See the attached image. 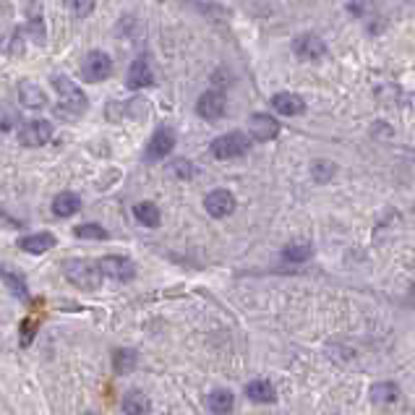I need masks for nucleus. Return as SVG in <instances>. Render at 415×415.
Segmentation results:
<instances>
[{
	"instance_id": "21",
	"label": "nucleus",
	"mask_w": 415,
	"mask_h": 415,
	"mask_svg": "<svg viewBox=\"0 0 415 415\" xmlns=\"http://www.w3.org/2000/svg\"><path fill=\"white\" fill-rule=\"evenodd\" d=\"M120 410H123V413H131V415H144L152 410V405H149L146 394H142V392H128V394L123 397Z\"/></svg>"
},
{
	"instance_id": "24",
	"label": "nucleus",
	"mask_w": 415,
	"mask_h": 415,
	"mask_svg": "<svg viewBox=\"0 0 415 415\" xmlns=\"http://www.w3.org/2000/svg\"><path fill=\"white\" fill-rule=\"evenodd\" d=\"M76 238H89V240H107V230L105 227H99V225H79L76 230Z\"/></svg>"
},
{
	"instance_id": "20",
	"label": "nucleus",
	"mask_w": 415,
	"mask_h": 415,
	"mask_svg": "<svg viewBox=\"0 0 415 415\" xmlns=\"http://www.w3.org/2000/svg\"><path fill=\"white\" fill-rule=\"evenodd\" d=\"M133 217H136L139 225H144V227H157L162 222V214L157 209V204H152V202L136 204V206H133Z\"/></svg>"
},
{
	"instance_id": "4",
	"label": "nucleus",
	"mask_w": 415,
	"mask_h": 415,
	"mask_svg": "<svg viewBox=\"0 0 415 415\" xmlns=\"http://www.w3.org/2000/svg\"><path fill=\"white\" fill-rule=\"evenodd\" d=\"M113 73V58L102 52V50H92L81 63V76L84 81L97 84V81H105L107 76Z\"/></svg>"
},
{
	"instance_id": "9",
	"label": "nucleus",
	"mask_w": 415,
	"mask_h": 415,
	"mask_svg": "<svg viewBox=\"0 0 415 415\" xmlns=\"http://www.w3.org/2000/svg\"><path fill=\"white\" fill-rule=\"evenodd\" d=\"M293 52H296L300 60H319L327 55V45H324V39L316 35H300L296 37V42H293Z\"/></svg>"
},
{
	"instance_id": "3",
	"label": "nucleus",
	"mask_w": 415,
	"mask_h": 415,
	"mask_svg": "<svg viewBox=\"0 0 415 415\" xmlns=\"http://www.w3.org/2000/svg\"><path fill=\"white\" fill-rule=\"evenodd\" d=\"M251 149V136L243 131H230L225 136H217L212 142V155L217 160H235Z\"/></svg>"
},
{
	"instance_id": "25",
	"label": "nucleus",
	"mask_w": 415,
	"mask_h": 415,
	"mask_svg": "<svg viewBox=\"0 0 415 415\" xmlns=\"http://www.w3.org/2000/svg\"><path fill=\"white\" fill-rule=\"evenodd\" d=\"M3 280H6V285L16 293V298H26V285H24V280H21V277H16L13 272L6 269V272H3Z\"/></svg>"
},
{
	"instance_id": "12",
	"label": "nucleus",
	"mask_w": 415,
	"mask_h": 415,
	"mask_svg": "<svg viewBox=\"0 0 415 415\" xmlns=\"http://www.w3.org/2000/svg\"><path fill=\"white\" fill-rule=\"evenodd\" d=\"M126 84H128V89H146V86H152L155 84V71H152V66H149V60L146 58H136L133 63H131L128 68V79H126Z\"/></svg>"
},
{
	"instance_id": "2",
	"label": "nucleus",
	"mask_w": 415,
	"mask_h": 415,
	"mask_svg": "<svg viewBox=\"0 0 415 415\" xmlns=\"http://www.w3.org/2000/svg\"><path fill=\"white\" fill-rule=\"evenodd\" d=\"M63 274L73 287L79 290H97L102 285V267L89 259H68L63 261Z\"/></svg>"
},
{
	"instance_id": "29",
	"label": "nucleus",
	"mask_w": 415,
	"mask_h": 415,
	"mask_svg": "<svg viewBox=\"0 0 415 415\" xmlns=\"http://www.w3.org/2000/svg\"><path fill=\"white\" fill-rule=\"evenodd\" d=\"M170 170H175V175H178V178H191V175H193V173H191L189 162H175V165L170 167Z\"/></svg>"
},
{
	"instance_id": "27",
	"label": "nucleus",
	"mask_w": 415,
	"mask_h": 415,
	"mask_svg": "<svg viewBox=\"0 0 415 415\" xmlns=\"http://www.w3.org/2000/svg\"><path fill=\"white\" fill-rule=\"evenodd\" d=\"M311 175H313L316 180H329L334 175V165L332 162H313Z\"/></svg>"
},
{
	"instance_id": "5",
	"label": "nucleus",
	"mask_w": 415,
	"mask_h": 415,
	"mask_svg": "<svg viewBox=\"0 0 415 415\" xmlns=\"http://www.w3.org/2000/svg\"><path fill=\"white\" fill-rule=\"evenodd\" d=\"M173 149H175V131L162 126V128L155 131V136L146 144L144 160H146V162H160V160H165Z\"/></svg>"
},
{
	"instance_id": "17",
	"label": "nucleus",
	"mask_w": 415,
	"mask_h": 415,
	"mask_svg": "<svg viewBox=\"0 0 415 415\" xmlns=\"http://www.w3.org/2000/svg\"><path fill=\"white\" fill-rule=\"evenodd\" d=\"M246 394L253 403H274L277 400V392L267 379H253L251 384H246Z\"/></svg>"
},
{
	"instance_id": "15",
	"label": "nucleus",
	"mask_w": 415,
	"mask_h": 415,
	"mask_svg": "<svg viewBox=\"0 0 415 415\" xmlns=\"http://www.w3.org/2000/svg\"><path fill=\"white\" fill-rule=\"evenodd\" d=\"M55 235L52 233H35V235H26L19 240V246H21V251H26V253H45V251L55 249Z\"/></svg>"
},
{
	"instance_id": "30",
	"label": "nucleus",
	"mask_w": 415,
	"mask_h": 415,
	"mask_svg": "<svg viewBox=\"0 0 415 415\" xmlns=\"http://www.w3.org/2000/svg\"><path fill=\"white\" fill-rule=\"evenodd\" d=\"M21 332H24V345L32 342V337H35V321L26 319L24 324H21Z\"/></svg>"
},
{
	"instance_id": "6",
	"label": "nucleus",
	"mask_w": 415,
	"mask_h": 415,
	"mask_svg": "<svg viewBox=\"0 0 415 415\" xmlns=\"http://www.w3.org/2000/svg\"><path fill=\"white\" fill-rule=\"evenodd\" d=\"M52 139V123L50 120H29L19 128V142L24 146H42Z\"/></svg>"
},
{
	"instance_id": "23",
	"label": "nucleus",
	"mask_w": 415,
	"mask_h": 415,
	"mask_svg": "<svg viewBox=\"0 0 415 415\" xmlns=\"http://www.w3.org/2000/svg\"><path fill=\"white\" fill-rule=\"evenodd\" d=\"M68 6V11L76 16V19H86L89 13L95 11V3L97 0H63Z\"/></svg>"
},
{
	"instance_id": "1",
	"label": "nucleus",
	"mask_w": 415,
	"mask_h": 415,
	"mask_svg": "<svg viewBox=\"0 0 415 415\" xmlns=\"http://www.w3.org/2000/svg\"><path fill=\"white\" fill-rule=\"evenodd\" d=\"M52 86L58 92V105H55V115L60 120H79L89 107V99L81 89L68 79V76H52Z\"/></svg>"
},
{
	"instance_id": "10",
	"label": "nucleus",
	"mask_w": 415,
	"mask_h": 415,
	"mask_svg": "<svg viewBox=\"0 0 415 415\" xmlns=\"http://www.w3.org/2000/svg\"><path fill=\"white\" fill-rule=\"evenodd\" d=\"M225 97L222 92H217V89H209V92H204L199 97V102H196V113L202 115L204 120H217L225 115Z\"/></svg>"
},
{
	"instance_id": "8",
	"label": "nucleus",
	"mask_w": 415,
	"mask_h": 415,
	"mask_svg": "<svg viewBox=\"0 0 415 415\" xmlns=\"http://www.w3.org/2000/svg\"><path fill=\"white\" fill-rule=\"evenodd\" d=\"M99 267H102L105 277L118 280V282H131V280L136 277V267H133V261L123 259V256H105V259L99 261Z\"/></svg>"
},
{
	"instance_id": "13",
	"label": "nucleus",
	"mask_w": 415,
	"mask_h": 415,
	"mask_svg": "<svg viewBox=\"0 0 415 415\" xmlns=\"http://www.w3.org/2000/svg\"><path fill=\"white\" fill-rule=\"evenodd\" d=\"M272 107L280 113V115H303L306 113V99L300 95H293V92H280V95L272 97Z\"/></svg>"
},
{
	"instance_id": "31",
	"label": "nucleus",
	"mask_w": 415,
	"mask_h": 415,
	"mask_svg": "<svg viewBox=\"0 0 415 415\" xmlns=\"http://www.w3.org/2000/svg\"><path fill=\"white\" fill-rule=\"evenodd\" d=\"M413 300H415V287H413Z\"/></svg>"
},
{
	"instance_id": "26",
	"label": "nucleus",
	"mask_w": 415,
	"mask_h": 415,
	"mask_svg": "<svg viewBox=\"0 0 415 415\" xmlns=\"http://www.w3.org/2000/svg\"><path fill=\"white\" fill-rule=\"evenodd\" d=\"M282 256L287 261H306L311 256V246H287Z\"/></svg>"
},
{
	"instance_id": "18",
	"label": "nucleus",
	"mask_w": 415,
	"mask_h": 415,
	"mask_svg": "<svg viewBox=\"0 0 415 415\" xmlns=\"http://www.w3.org/2000/svg\"><path fill=\"white\" fill-rule=\"evenodd\" d=\"M139 363V356H136V350H131V347H118L115 353H113V371L123 376V374H131L133 368Z\"/></svg>"
},
{
	"instance_id": "11",
	"label": "nucleus",
	"mask_w": 415,
	"mask_h": 415,
	"mask_svg": "<svg viewBox=\"0 0 415 415\" xmlns=\"http://www.w3.org/2000/svg\"><path fill=\"white\" fill-rule=\"evenodd\" d=\"M249 131L256 142H269V139H277L280 123L267 113H253L249 118Z\"/></svg>"
},
{
	"instance_id": "22",
	"label": "nucleus",
	"mask_w": 415,
	"mask_h": 415,
	"mask_svg": "<svg viewBox=\"0 0 415 415\" xmlns=\"http://www.w3.org/2000/svg\"><path fill=\"white\" fill-rule=\"evenodd\" d=\"M206 405H209L212 413H230V410H233V392L214 389L212 394H209Z\"/></svg>"
},
{
	"instance_id": "14",
	"label": "nucleus",
	"mask_w": 415,
	"mask_h": 415,
	"mask_svg": "<svg viewBox=\"0 0 415 415\" xmlns=\"http://www.w3.org/2000/svg\"><path fill=\"white\" fill-rule=\"evenodd\" d=\"M19 99H21V105L29 107V110H42V107H48V95L35 86L32 81H21L19 84Z\"/></svg>"
},
{
	"instance_id": "16",
	"label": "nucleus",
	"mask_w": 415,
	"mask_h": 415,
	"mask_svg": "<svg viewBox=\"0 0 415 415\" xmlns=\"http://www.w3.org/2000/svg\"><path fill=\"white\" fill-rule=\"evenodd\" d=\"M81 209V199H79V193H73V191H63L58 193L55 199H52V212L58 214V217H71Z\"/></svg>"
},
{
	"instance_id": "28",
	"label": "nucleus",
	"mask_w": 415,
	"mask_h": 415,
	"mask_svg": "<svg viewBox=\"0 0 415 415\" xmlns=\"http://www.w3.org/2000/svg\"><path fill=\"white\" fill-rule=\"evenodd\" d=\"M371 8H374V0H350L347 3V11L353 16H366Z\"/></svg>"
},
{
	"instance_id": "19",
	"label": "nucleus",
	"mask_w": 415,
	"mask_h": 415,
	"mask_svg": "<svg viewBox=\"0 0 415 415\" xmlns=\"http://www.w3.org/2000/svg\"><path fill=\"white\" fill-rule=\"evenodd\" d=\"M371 400L379 405H392L400 400V387L394 381H379L371 387Z\"/></svg>"
},
{
	"instance_id": "7",
	"label": "nucleus",
	"mask_w": 415,
	"mask_h": 415,
	"mask_svg": "<svg viewBox=\"0 0 415 415\" xmlns=\"http://www.w3.org/2000/svg\"><path fill=\"white\" fill-rule=\"evenodd\" d=\"M204 209L212 214L214 220H222V217L235 212V196L227 189H214L212 193L204 199Z\"/></svg>"
}]
</instances>
